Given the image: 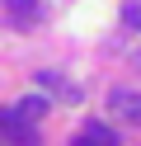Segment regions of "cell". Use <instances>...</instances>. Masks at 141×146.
<instances>
[{
    "instance_id": "cell-7",
    "label": "cell",
    "mask_w": 141,
    "mask_h": 146,
    "mask_svg": "<svg viewBox=\"0 0 141 146\" xmlns=\"http://www.w3.org/2000/svg\"><path fill=\"white\" fill-rule=\"evenodd\" d=\"M122 24L141 33V0H127V5H122Z\"/></svg>"
},
{
    "instance_id": "cell-1",
    "label": "cell",
    "mask_w": 141,
    "mask_h": 146,
    "mask_svg": "<svg viewBox=\"0 0 141 146\" xmlns=\"http://www.w3.org/2000/svg\"><path fill=\"white\" fill-rule=\"evenodd\" d=\"M0 137H5L9 146H42V132H38V123H33V118H24L19 108L0 113Z\"/></svg>"
},
{
    "instance_id": "cell-5",
    "label": "cell",
    "mask_w": 141,
    "mask_h": 146,
    "mask_svg": "<svg viewBox=\"0 0 141 146\" xmlns=\"http://www.w3.org/2000/svg\"><path fill=\"white\" fill-rule=\"evenodd\" d=\"M0 5H5L19 24H33V19H38V0H0Z\"/></svg>"
},
{
    "instance_id": "cell-3",
    "label": "cell",
    "mask_w": 141,
    "mask_h": 146,
    "mask_svg": "<svg viewBox=\"0 0 141 146\" xmlns=\"http://www.w3.org/2000/svg\"><path fill=\"white\" fill-rule=\"evenodd\" d=\"M38 80H42V90H52L61 104H80V90H75V85H66V76H56V71H42Z\"/></svg>"
},
{
    "instance_id": "cell-8",
    "label": "cell",
    "mask_w": 141,
    "mask_h": 146,
    "mask_svg": "<svg viewBox=\"0 0 141 146\" xmlns=\"http://www.w3.org/2000/svg\"><path fill=\"white\" fill-rule=\"evenodd\" d=\"M71 146H94V141H85V137H75V141H71Z\"/></svg>"
},
{
    "instance_id": "cell-6",
    "label": "cell",
    "mask_w": 141,
    "mask_h": 146,
    "mask_svg": "<svg viewBox=\"0 0 141 146\" xmlns=\"http://www.w3.org/2000/svg\"><path fill=\"white\" fill-rule=\"evenodd\" d=\"M85 141H94V146H118V132H108L103 123H89V127H85Z\"/></svg>"
},
{
    "instance_id": "cell-2",
    "label": "cell",
    "mask_w": 141,
    "mask_h": 146,
    "mask_svg": "<svg viewBox=\"0 0 141 146\" xmlns=\"http://www.w3.org/2000/svg\"><path fill=\"white\" fill-rule=\"evenodd\" d=\"M108 113L141 127V94H136V90H113V94H108Z\"/></svg>"
},
{
    "instance_id": "cell-4",
    "label": "cell",
    "mask_w": 141,
    "mask_h": 146,
    "mask_svg": "<svg viewBox=\"0 0 141 146\" xmlns=\"http://www.w3.org/2000/svg\"><path fill=\"white\" fill-rule=\"evenodd\" d=\"M14 108L24 118H33V123H42V118H47V94H28V99H19Z\"/></svg>"
}]
</instances>
